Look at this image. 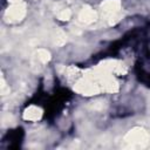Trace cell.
<instances>
[{"mask_svg":"<svg viewBox=\"0 0 150 150\" xmlns=\"http://www.w3.org/2000/svg\"><path fill=\"white\" fill-rule=\"evenodd\" d=\"M25 14V7L20 6L19 4H15L11 9L7 11V16L11 21H18L20 20Z\"/></svg>","mask_w":150,"mask_h":150,"instance_id":"1","label":"cell"},{"mask_svg":"<svg viewBox=\"0 0 150 150\" xmlns=\"http://www.w3.org/2000/svg\"><path fill=\"white\" fill-rule=\"evenodd\" d=\"M80 19L84 22H91L93 20H95V13L90 9H83L81 12V15H80Z\"/></svg>","mask_w":150,"mask_h":150,"instance_id":"2","label":"cell"},{"mask_svg":"<svg viewBox=\"0 0 150 150\" xmlns=\"http://www.w3.org/2000/svg\"><path fill=\"white\" fill-rule=\"evenodd\" d=\"M40 116V112L36 108H30L29 110H27V114H26V118H29V120H35Z\"/></svg>","mask_w":150,"mask_h":150,"instance_id":"3","label":"cell"},{"mask_svg":"<svg viewBox=\"0 0 150 150\" xmlns=\"http://www.w3.org/2000/svg\"><path fill=\"white\" fill-rule=\"evenodd\" d=\"M57 16L61 19V20H68L69 16H70V11L69 9H61V12L57 14Z\"/></svg>","mask_w":150,"mask_h":150,"instance_id":"4","label":"cell"},{"mask_svg":"<svg viewBox=\"0 0 150 150\" xmlns=\"http://www.w3.org/2000/svg\"><path fill=\"white\" fill-rule=\"evenodd\" d=\"M9 1H11L12 4H19V2L21 1V0H9Z\"/></svg>","mask_w":150,"mask_h":150,"instance_id":"5","label":"cell"}]
</instances>
